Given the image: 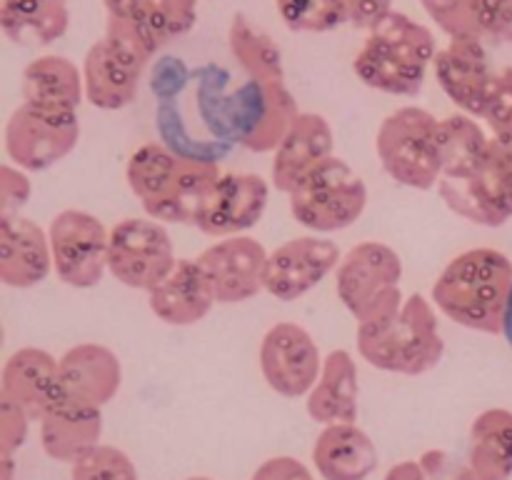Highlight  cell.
Returning <instances> with one entry per match:
<instances>
[{"label":"cell","mask_w":512,"mask_h":480,"mask_svg":"<svg viewBox=\"0 0 512 480\" xmlns=\"http://www.w3.org/2000/svg\"><path fill=\"white\" fill-rule=\"evenodd\" d=\"M30 200L28 175L13 165L0 168V218L20 215V208Z\"/></svg>","instance_id":"cell-37"},{"label":"cell","mask_w":512,"mask_h":480,"mask_svg":"<svg viewBox=\"0 0 512 480\" xmlns=\"http://www.w3.org/2000/svg\"><path fill=\"white\" fill-rule=\"evenodd\" d=\"M30 418L25 410H20L13 400L0 395V450L3 453H15L28 438Z\"/></svg>","instance_id":"cell-38"},{"label":"cell","mask_w":512,"mask_h":480,"mask_svg":"<svg viewBox=\"0 0 512 480\" xmlns=\"http://www.w3.org/2000/svg\"><path fill=\"white\" fill-rule=\"evenodd\" d=\"M268 258L270 253L260 245V240L250 235H233L208 245L195 260L208 275L215 300L235 305L253 300L260 290H265Z\"/></svg>","instance_id":"cell-13"},{"label":"cell","mask_w":512,"mask_h":480,"mask_svg":"<svg viewBox=\"0 0 512 480\" xmlns=\"http://www.w3.org/2000/svg\"><path fill=\"white\" fill-rule=\"evenodd\" d=\"M150 310L168 325H195L213 310L215 290L198 260L178 258L170 273L148 293Z\"/></svg>","instance_id":"cell-21"},{"label":"cell","mask_w":512,"mask_h":480,"mask_svg":"<svg viewBox=\"0 0 512 480\" xmlns=\"http://www.w3.org/2000/svg\"><path fill=\"white\" fill-rule=\"evenodd\" d=\"M143 3L145 0H103L105 10H108V18H120V20L133 18Z\"/></svg>","instance_id":"cell-42"},{"label":"cell","mask_w":512,"mask_h":480,"mask_svg":"<svg viewBox=\"0 0 512 480\" xmlns=\"http://www.w3.org/2000/svg\"><path fill=\"white\" fill-rule=\"evenodd\" d=\"M190 80H193V70L178 55H158L148 68V88L155 103L178 100L190 88Z\"/></svg>","instance_id":"cell-34"},{"label":"cell","mask_w":512,"mask_h":480,"mask_svg":"<svg viewBox=\"0 0 512 480\" xmlns=\"http://www.w3.org/2000/svg\"><path fill=\"white\" fill-rule=\"evenodd\" d=\"M53 270L50 238L30 218H0V280L8 288H33Z\"/></svg>","instance_id":"cell-22"},{"label":"cell","mask_w":512,"mask_h":480,"mask_svg":"<svg viewBox=\"0 0 512 480\" xmlns=\"http://www.w3.org/2000/svg\"><path fill=\"white\" fill-rule=\"evenodd\" d=\"M438 148L443 178H468L478 173L493 153L490 140L470 115H450L440 120Z\"/></svg>","instance_id":"cell-29"},{"label":"cell","mask_w":512,"mask_h":480,"mask_svg":"<svg viewBox=\"0 0 512 480\" xmlns=\"http://www.w3.org/2000/svg\"><path fill=\"white\" fill-rule=\"evenodd\" d=\"M0 463H3V480H13V453H3V450H0Z\"/></svg>","instance_id":"cell-44"},{"label":"cell","mask_w":512,"mask_h":480,"mask_svg":"<svg viewBox=\"0 0 512 480\" xmlns=\"http://www.w3.org/2000/svg\"><path fill=\"white\" fill-rule=\"evenodd\" d=\"M512 268L505 255L473 248L455 255L433 285V303L455 325L480 333L503 330Z\"/></svg>","instance_id":"cell-2"},{"label":"cell","mask_w":512,"mask_h":480,"mask_svg":"<svg viewBox=\"0 0 512 480\" xmlns=\"http://www.w3.org/2000/svg\"><path fill=\"white\" fill-rule=\"evenodd\" d=\"M368 208V185L345 160L330 158L290 193V213L313 233H335L360 220Z\"/></svg>","instance_id":"cell-8"},{"label":"cell","mask_w":512,"mask_h":480,"mask_svg":"<svg viewBox=\"0 0 512 480\" xmlns=\"http://www.w3.org/2000/svg\"><path fill=\"white\" fill-rule=\"evenodd\" d=\"M185 480H213V478H205V475H195V478H185Z\"/></svg>","instance_id":"cell-45"},{"label":"cell","mask_w":512,"mask_h":480,"mask_svg":"<svg viewBox=\"0 0 512 480\" xmlns=\"http://www.w3.org/2000/svg\"><path fill=\"white\" fill-rule=\"evenodd\" d=\"M358 353L365 363L385 373H430L445 355L433 305L415 293L390 318L358 325Z\"/></svg>","instance_id":"cell-4"},{"label":"cell","mask_w":512,"mask_h":480,"mask_svg":"<svg viewBox=\"0 0 512 480\" xmlns=\"http://www.w3.org/2000/svg\"><path fill=\"white\" fill-rule=\"evenodd\" d=\"M343 5L345 13H348V23L370 30L390 13L393 0H343Z\"/></svg>","instance_id":"cell-40"},{"label":"cell","mask_w":512,"mask_h":480,"mask_svg":"<svg viewBox=\"0 0 512 480\" xmlns=\"http://www.w3.org/2000/svg\"><path fill=\"white\" fill-rule=\"evenodd\" d=\"M333 158V130L318 113H300L280 148L273 153V185L280 193H293L315 168Z\"/></svg>","instance_id":"cell-20"},{"label":"cell","mask_w":512,"mask_h":480,"mask_svg":"<svg viewBox=\"0 0 512 480\" xmlns=\"http://www.w3.org/2000/svg\"><path fill=\"white\" fill-rule=\"evenodd\" d=\"M323 360L313 335L298 323H275L260 343V373L283 398H303L318 383Z\"/></svg>","instance_id":"cell-12"},{"label":"cell","mask_w":512,"mask_h":480,"mask_svg":"<svg viewBox=\"0 0 512 480\" xmlns=\"http://www.w3.org/2000/svg\"><path fill=\"white\" fill-rule=\"evenodd\" d=\"M473 18L480 40H512V0H473Z\"/></svg>","instance_id":"cell-36"},{"label":"cell","mask_w":512,"mask_h":480,"mask_svg":"<svg viewBox=\"0 0 512 480\" xmlns=\"http://www.w3.org/2000/svg\"><path fill=\"white\" fill-rule=\"evenodd\" d=\"M173 240L153 218H125L110 228L108 273L133 290H150L175 265Z\"/></svg>","instance_id":"cell-9"},{"label":"cell","mask_w":512,"mask_h":480,"mask_svg":"<svg viewBox=\"0 0 512 480\" xmlns=\"http://www.w3.org/2000/svg\"><path fill=\"white\" fill-rule=\"evenodd\" d=\"M270 200L268 180L255 173H223L210 190L195 225L210 238L243 235L260 223Z\"/></svg>","instance_id":"cell-14"},{"label":"cell","mask_w":512,"mask_h":480,"mask_svg":"<svg viewBox=\"0 0 512 480\" xmlns=\"http://www.w3.org/2000/svg\"><path fill=\"white\" fill-rule=\"evenodd\" d=\"M403 260L390 245L368 240L343 255L335 273V290L358 325L378 323L403 308Z\"/></svg>","instance_id":"cell-6"},{"label":"cell","mask_w":512,"mask_h":480,"mask_svg":"<svg viewBox=\"0 0 512 480\" xmlns=\"http://www.w3.org/2000/svg\"><path fill=\"white\" fill-rule=\"evenodd\" d=\"M435 78L450 100L468 115H485L498 78L490 73L483 40H450L433 60Z\"/></svg>","instance_id":"cell-17"},{"label":"cell","mask_w":512,"mask_h":480,"mask_svg":"<svg viewBox=\"0 0 512 480\" xmlns=\"http://www.w3.org/2000/svg\"><path fill=\"white\" fill-rule=\"evenodd\" d=\"M3 398L13 400L30 420H43L60 400V360L43 348H20L5 360Z\"/></svg>","instance_id":"cell-19"},{"label":"cell","mask_w":512,"mask_h":480,"mask_svg":"<svg viewBox=\"0 0 512 480\" xmlns=\"http://www.w3.org/2000/svg\"><path fill=\"white\" fill-rule=\"evenodd\" d=\"M128 20H133L150 48L160 53L163 45L183 38L195 28L198 0H145L138 13Z\"/></svg>","instance_id":"cell-31"},{"label":"cell","mask_w":512,"mask_h":480,"mask_svg":"<svg viewBox=\"0 0 512 480\" xmlns=\"http://www.w3.org/2000/svg\"><path fill=\"white\" fill-rule=\"evenodd\" d=\"M438 190L445 205L470 223L498 225L512 213V168L495 153L468 178H440Z\"/></svg>","instance_id":"cell-16"},{"label":"cell","mask_w":512,"mask_h":480,"mask_svg":"<svg viewBox=\"0 0 512 480\" xmlns=\"http://www.w3.org/2000/svg\"><path fill=\"white\" fill-rule=\"evenodd\" d=\"M420 3H423L425 13L435 20V25L450 40L478 38L473 18V0H420Z\"/></svg>","instance_id":"cell-35"},{"label":"cell","mask_w":512,"mask_h":480,"mask_svg":"<svg viewBox=\"0 0 512 480\" xmlns=\"http://www.w3.org/2000/svg\"><path fill=\"white\" fill-rule=\"evenodd\" d=\"M435 55V35L408 15L390 10L368 30V40L355 55L353 70L368 88L413 98L423 90Z\"/></svg>","instance_id":"cell-3"},{"label":"cell","mask_w":512,"mask_h":480,"mask_svg":"<svg viewBox=\"0 0 512 480\" xmlns=\"http://www.w3.org/2000/svg\"><path fill=\"white\" fill-rule=\"evenodd\" d=\"M70 13L65 0H3L0 25L5 38L18 45H50L68 30Z\"/></svg>","instance_id":"cell-28"},{"label":"cell","mask_w":512,"mask_h":480,"mask_svg":"<svg viewBox=\"0 0 512 480\" xmlns=\"http://www.w3.org/2000/svg\"><path fill=\"white\" fill-rule=\"evenodd\" d=\"M120 383H123L120 360L105 345H73L60 358V400L100 410L118 395Z\"/></svg>","instance_id":"cell-18"},{"label":"cell","mask_w":512,"mask_h":480,"mask_svg":"<svg viewBox=\"0 0 512 480\" xmlns=\"http://www.w3.org/2000/svg\"><path fill=\"white\" fill-rule=\"evenodd\" d=\"M158 58L133 20L108 18L105 35L93 43L83 60L85 100L100 110H120L138 95L140 80Z\"/></svg>","instance_id":"cell-5"},{"label":"cell","mask_w":512,"mask_h":480,"mask_svg":"<svg viewBox=\"0 0 512 480\" xmlns=\"http://www.w3.org/2000/svg\"><path fill=\"white\" fill-rule=\"evenodd\" d=\"M85 98L83 70L60 55H43L23 70V103L43 113L75 115Z\"/></svg>","instance_id":"cell-25"},{"label":"cell","mask_w":512,"mask_h":480,"mask_svg":"<svg viewBox=\"0 0 512 480\" xmlns=\"http://www.w3.org/2000/svg\"><path fill=\"white\" fill-rule=\"evenodd\" d=\"M438 128L440 120L418 105L398 108L380 123L375 150L395 183L413 190L438 188L443 178Z\"/></svg>","instance_id":"cell-7"},{"label":"cell","mask_w":512,"mask_h":480,"mask_svg":"<svg viewBox=\"0 0 512 480\" xmlns=\"http://www.w3.org/2000/svg\"><path fill=\"white\" fill-rule=\"evenodd\" d=\"M313 463L323 480H368L378 468V448L355 423L325 425L313 445Z\"/></svg>","instance_id":"cell-23"},{"label":"cell","mask_w":512,"mask_h":480,"mask_svg":"<svg viewBox=\"0 0 512 480\" xmlns=\"http://www.w3.org/2000/svg\"><path fill=\"white\" fill-rule=\"evenodd\" d=\"M385 480H435L428 470L420 465V460H405V463L393 465L385 475Z\"/></svg>","instance_id":"cell-41"},{"label":"cell","mask_w":512,"mask_h":480,"mask_svg":"<svg viewBox=\"0 0 512 480\" xmlns=\"http://www.w3.org/2000/svg\"><path fill=\"white\" fill-rule=\"evenodd\" d=\"M250 480H315L310 470L305 468L300 460L280 455V458H270L260 465Z\"/></svg>","instance_id":"cell-39"},{"label":"cell","mask_w":512,"mask_h":480,"mask_svg":"<svg viewBox=\"0 0 512 480\" xmlns=\"http://www.w3.org/2000/svg\"><path fill=\"white\" fill-rule=\"evenodd\" d=\"M275 8L295 33H328L348 23L343 0H275Z\"/></svg>","instance_id":"cell-32"},{"label":"cell","mask_w":512,"mask_h":480,"mask_svg":"<svg viewBox=\"0 0 512 480\" xmlns=\"http://www.w3.org/2000/svg\"><path fill=\"white\" fill-rule=\"evenodd\" d=\"M73 480H138L133 460L115 445H95L70 470Z\"/></svg>","instance_id":"cell-33"},{"label":"cell","mask_w":512,"mask_h":480,"mask_svg":"<svg viewBox=\"0 0 512 480\" xmlns=\"http://www.w3.org/2000/svg\"><path fill=\"white\" fill-rule=\"evenodd\" d=\"M80 140V120L75 115L43 113L30 105L13 110L5 125V150L8 158L28 173L53 168L73 153Z\"/></svg>","instance_id":"cell-11"},{"label":"cell","mask_w":512,"mask_h":480,"mask_svg":"<svg viewBox=\"0 0 512 480\" xmlns=\"http://www.w3.org/2000/svg\"><path fill=\"white\" fill-rule=\"evenodd\" d=\"M230 55L243 75L263 83H285L283 53L265 30L250 23L245 15H235L228 28Z\"/></svg>","instance_id":"cell-30"},{"label":"cell","mask_w":512,"mask_h":480,"mask_svg":"<svg viewBox=\"0 0 512 480\" xmlns=\"http://www.w3.org/2000/svg\"><path fill=\"white\" fill-rule=\"evenodd\" d=\"M360 413L358 365L348 350H333L308 395V415L320 425L355 423Z\"/></svg>","instance_id":"cell-26"},{"label":"cell","mask_w":512,"mask_h":480,"mask_svg":"<svg viewBox=\"0 0 512 480\" xmlns=\"http://www.w3.org/2000/svg\"><path fill=\"white\" fill-rule=\"evenodd\" d=\"M503 335L508 340L510 350H512V285H510V293L508 300H505V313H503Z\"/></svg>","instance_id":"cell-43"},{"label":"cell","mask_w":512,"mask_h":480,"mask_svg":"<svg viewBox=\"0 0 512 480\" xmlns=\"http://www.w3.org/2000/svg\"><path fill=\"white\" fill-rule=\"evenodd\" d=\"M103 415L98 408L58 400L40 420V443L48 458L70 463L83 458L88 450L100 445Z\"/></svg>","instance_id":"cell-24"},{"label":"cell","mask_w":512,"mask_h":480,"mask_svg":"<svg viewBox=\"0 0 512 480\" xmlns=\"http://www.w3.org/2000/svg\"><path fill=\"white\" fill-rule=\"evenodd\" d=\"M465 468L473 480H508L512 473V415L485 410L470 428Z\"/></svg>","instance_id":"cell-27"},{"label":"cell","mask_w":512,"mask_h":480,"mask_svg":"<svg viewBox=\"0 0 512 480\" xmlns=\"http://www.w3.org/2000/svg\"><path fill=\"white\" fill-rule=\"evenodd\" d=\"M340 260V248L333 240L320 235L293 238L270 253L265 290L283 303L298 300L323 283Z\"/></svg>","instance_id":"cell-15"},{"label":"cell","mask_w":512,"mask_h":480,"mask_svg":"<svg viewBox=\"0 0 512 480\" xmlns=\"http://www.w3.org/2000/svg\"><path fill=\"white\" fill-rule=\"evenodd\" d=\"M53 270L70 288H93L108 273L110 230L85 210H60L48 228Z\"/></svg>","instance_id":"cell-10"},{"label":"cell","mask_w":512,"mask_h":480,"mask_svg":"<svg viewBox=\"0 0 512 480\" xmlns=\"http://www.w3.org/2000/svg\"><path fill=\"white\" fill-rule=\"evenodd\" d=\"M220 175V165L183 160L160 143L140 145L125 168L130 190L158 223L195 225Z\"/></svg>","instance_id":"cell-1"}]
</instances>
